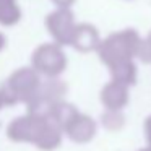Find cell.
I'll return each instance as SVG.
<instances>
[{
  "mask_svg": "<svg viewBox=\"0 0 151 151\" xmlns=\"http://www.w3.org/2000/svg\"><path fill=\"white\" fill-rule=\"evenodd\" d=\"M140 46V34L132 28L115 31L101 41L98 54L101 62L109 68L112 80H117L128 86L137 83L135 59L138 57Z\"/></svg>",
  "mask_w": 151,
  "mask_h": 151,
  "instance_id": "1",
  "label": "cell"
},
{
  "mask_svg": "<svg viewBox=\"0 0 151 151\" xmlns=\"http://www.w3.org/2000/svg\"><path fill=\"white\" fill-rule=\"evenodd\" d=\"M63 130L49 115L28 112L8 124L7 137L15 143H31L42 151H54L62 143Z\"/></svg>",
  "mask_w": 151,
  "mask_h": 151,
  "instance_id": "2",
  "label": "cell"
},
{
  "mask_svg": "<svg viewBox=\"0 0 151 151\" xmlns=\"http://www.w3.org/2000/svg\"><path fill=\"white\" fill-rule=\"evenodd\" d=\"M41 73H37L33 67L18 68L2 83L0 91L4 94L7 106H15L18 102L26 104L31 98L37 93L41 83Z\"/></svg>",
  "mask_w": 151,
  "mask_h": 151,
  "instance_id": "3",
  "label": "cell"
},
{
  "mask_svg": "<svg viewBox=\"0 0 151 151\" xmlns=\"http://www.w3.org/2000/svg\"><path fill=\"white\" fill-rule=\"evenodd\" d=\"M31 67L46 78H57L67 68V55L57 42H46L34 49Z\"/></svg>",
  "mask_w": 151,
  "mask_h": 151,
  "instance_id": "4",
  "label": "cell"
},
{
  "mask_svg": "<svg viewBox=\"0 0 151 151\" xmlns=\"http://www.w3.org/2000/svg\"><path fill=\"white\" fill-rule=\"evenodd\" d=\"M67 94V85L59 78H47L41 83L37 93L26 102L28 112L39 115H50L54 106L63 101Z\"/></svg>",
  "mask_w": 151,
  "mask_h": 151,
  "instance_id": "5",
  "label": "cell"
},
{
  "mask_svg": "<svg viewBox=\"0 0 151 151\" xmlns=\"http://www.w3.org/2000/svg\"><path fill=\"white\" fill-rule=\"evenodd\" d=\"M46 26L49 34L52 36L54 42L60 46H70L72 37L76 28L75 15L70 8L57 7L54 12H50L46 17Z\"/></svg>",
  "mask_w": 151,
  "mask_h": 151,
  "instance_id": "6",
  "label": "cell"
},
{
  "mask_svg": "<svg viewBox=\"0 0 151 151\" xmlns=\"http://www.w3.org/2000/svg\"><path fill=\"white\" fill-rule=\"evenodd\" d=\"M96 132H98V125L96 120L93 117H89L88 114H78L68 122V125L65 127L63 133L70 138L75 143H89L93 138L96 137Z\"/></svg>",
  "mask_w": 151,
  "mask_h": 151,
  "instance_id": "7",
  "label": "cell"
},
{
  "mask_svg": "<svg viewBox=\"0 0 151 151\" xmlns=\"http://www.w3.org/2000/svg\"><path fill=\"white\" fill-rule=\"evenodd\" d=\"M128 99H130L128 85L117 80H111L101 89V102L107 111H122L128 104Z\"/></svg>",
  "mask_w": 151,
  "mask_h": 151,
  "instance_id": "8",
  "label": "cell"
},
{
  "mask_svg": "<svg viewBox=\"0 0 151 151\" xmlns=\"http://www.w3.org/2000/svg\"><path fill=\"white\" fill-rule=\"evenodd\" d=\"M101 37L99 33L93 24L89 23H76L75 33L72 37V44L73 47L78 52H93V50H98L99 44H101Z\"/></svg>",
  "mask_w": 151,
  "mask_h": 151,
  "instance_id": "9",
  "label": "cell"
},
{
  "mask_svg": "<svg viewBox=\"0 0 151 151\" xmlns=\"http://www.w3.org/2000/svg\"><path fill=\"white\" fill-rule=\"evenodd\" d=\"M21 20V8L18 0H0V24L15 26Z\"/></svg>",
  "mask_w": 151,
  "mask_h": 151,
  "instance_id": "10",
  "label": "cell"
},
{
  "mask_svg": "<svg viewBox=\"0 0 151 151\" xmlns=\"http://www.w3.org/2000/svg\"><path fill=\"white\" fill-rule=\"evenodd\" d=\"M102 125H104L107 130H120L125 124V117L122 114V111H107L102 114Z\"/></svg>",
  "mask_w": 151,
  "mask_h": 151,
  "instance_id": "11",
  "label": "cell"
},
{
  "mask_svg": "<svg viewBox=\"0 0 151 151\" xmlns=\"http://www.w3.org/2000/svg\"><path fill=\"white\" fill-rule=\"evenodd\" d=\"M138 59H140L143 63H151V31L145 39H141Z\"/></svg>",
  "mask_w": 151,
  "mask_h": 151,
  "instance_id": "12",
  "label": "cell"
},
{
  "mask_svg": "<svg viewBox=\"0 0 151 151\" xmlns=\"http://www.w3.org/2000/svg\"><path fill=\"white\" fill-rule=\"evenodd\" d=\"M143 132H145V138H146V143L151 146V115H150V117L145 119Z\"/></svg>",
  "mask_w": 151,
  "mask_h": 151,
  "instance_id": "13",
  "label": "cell"
},
{
  "mask_svg": "<svg viewBox=\"0 0 151 151\" xmlns=\"http://www.w3.org/2000/svg\"><path fill=\"white\" fill-rule=\"evenodd\" d=\"M54 4L57 7H65V8H70L73 4H75V0H52Z\"/></svg>",
  "mask_w": 151,
  "mask_h": 151,
  "instance_id": "14",
  "label": "cell"
},
{
  "mask_svg": "<svg viewBox=\"0 0 151 151\" xmlns=\"http://www.w3.org/2000/svg\"><path fill=\"white\" fill-rule=\"evenodd\" d=\"M5 46H7V37H5L4 34L0 33V50H4Z\"/></svg>",
  "mask_w": 151,
  "mask_h": 151,
  "instance_id": "15",
  "label": "cell"
},
{
  "mask_svg": "<svg viewBox=\"0 0 151 151\" xmlns=\"http://www.w3.org/2000/svg\"><path fill=\"white\" fill-rule=\"evenodd\" d=\"M5 106H7V101H5L4 94H2V91H0V109H2V107H5Z\"/></svg>",
  "mask_w": 151,
  "mask_h": 151,
  "instance_id": "16",
  "label": "cell"
},
{
  "mask_svg": "<svg viewBox=\"0 0 151 151\" xmlns=\"http://www.w3.org/2000/svg\"><path fill=\"white\" fill-rule=\"evenodd\" d=\"M137 151H151V146L148 145V146H143V148H140V150H137Z\"/></svg>",
  "mask_w": 151,
  "mask_h": 151,
  "instance_id": "17",
  "label": "cell"
}]
</instances>
